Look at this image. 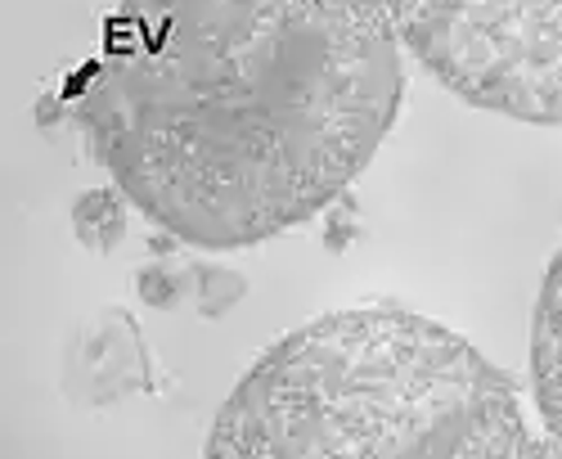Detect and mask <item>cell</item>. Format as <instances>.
Masks as SVG:
<instances>
[{
  "instance_id": "6da1fadb",
  "label": "cell",
  "mask_w": 562,
  "mask_h": 459,
  "mask_svg": "<svg viewBox=\"0 0 562 459\" xmlns=\"http://www.w3.org/2000/svg\"><path fill=\"white\" fill-rule=\"evenodd\" d=\"M401 51L383 0H122L72 122L171 239L252 248L369 167L405 100Z\"/></svg>"
},
{
  "instance_id": "7a4b0ae2",
  "label": "cell",
  "mask_w": 562,
  "mask_h": 459,
  "mask_svg": "<svg viewBox=\"0 0 562 459\" xmlns=\"http://www.w3.org/2000/svg\"><path fill=\"white\" fill-rule=\"evenodd\" d=\"M203 459H544L518 388L396 302L270 343L216 410Z\"/></svg>"
},
{
  "instance_id": "3957f363",
  "label": "cell",
  "mask_w": 562,
  "mask_h": 459,
  "mask_svg": "<svg viewBox=\"0 0 562 459\" xmlns=\"http://www.w3.org/2000/svg\"><path fill=\"white\" fill-rule=\"evenodd\" d=\"M401 45L463 104L562 126V0H383Z\"/></svg>"
},
{
  "instance_id": "277c9868",
  "label": "cell",
  "mask_w": 562,
  "mask_h": 459,
  "mask_svg": "<svg viewBox=\"0 0 562 459\" xmlns=\"http://www.w3.org/2000/svg\"><path fill=\"white\" fill-rule=\"evenodd\" d=\"M531 388L549 441L562 450V248L544 270L531 315Z\"/></svg>"
},
{
  "instance_id": "5b68a950",
  "label": "cell",
  "mask_w": 562,
  "mask_h": 459,
  "mask_svg": "<svg viewBox=\"0 0 562 459\" xmlns=\"http://www.w3.org/2000/svg\"><path fill=\"white\" fill-rule=\"evenodd\" d=\"M77 221V235L90 244V248H113L122 239V203L109 194V190H95V194H86L72 212Z\"/></svg>"
}]
</instances>
